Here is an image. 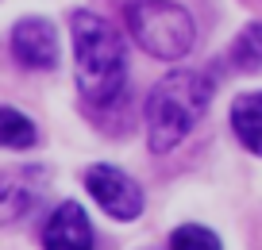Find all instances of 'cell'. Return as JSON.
Here are the masks:
<instances>
[{"label":"cell","instance_id":"obj_9","mask_svg":"<svg viewBox=\"0 0 262 250\" xmlns=\"http://www.w3.org/2000/svg\"><path fill=\"white\" fill-rule=\"evenodd\" d=\"M231 62L239 65L243 73H258L262 70V24L243 27V35L231 47Z\"/></svg>","mask_w":262,"mask_h":250},{"label":"cell","instance_id":"obj_7","mask_svg":"<svg viewBox=\"0 0 262 250\" xmlns=\"http://www.w3.org/2000/svg\"><path fill=\"white\" fill-rule=\"evenodd\" d=\"M231 127L251 154H262V93H247L231 104Z\"/></svg>","mask_w":262,"mask_h":250},{"label":"cell","instance_id":"obj_5","mask_svg":"<svg viewBox=\"0 0 262 250\" xmlns=\"http://www.w3.org/2000/svg\"><path fill=\"white\" fill-rule=\"evenodd\" d=\"M12 54L27 70H54L58 62V39L47 19H24L12 31Z\"/></svg>","mask_w":262,"mask_h":250},{"label":"cell","instance_id":"obj_11","mask_svg":"<svg viewBox=\"0 0 262 250\" xmlns=\"http://www.w3.org/2000/svg\"><path fill=\"white\" fill-rule=\"evenodd\" d=\"M170 250H220V239H216L208 227L185 223V227H178V231H173Z\"/></svg>","mask_w":262,"mask_h":250},{"label":"cell","instance_id":"obj_2","mask_svg":"<svg viewBox=\"0 0 262 250\" xmlns=\"http://www.w3.org/2000/svg\"><path fill=\"white\" fill-rule=\"evenodd\" d=\"M70 31H74L81 97L89 104H112L123 93V81H127V54H123L120 35L93 12H74Z\"/></svg>","mask_w":262,"mask_h":250},{"label":"cell","instance_id":"obj_10","mask_svg":"<svg viewBox=\"0 0 262 250\" xmlns=\"http://www.w3.org/2000/svg\"><path fill=\"white\" fill-rule=\"evenodd\" d=\"M35 123L16 108H0V146H31L35 143Z\"/></svg>","mask_w":262,"mask_h":250},{"label":"cell","instance_id":"obj_1","mask_svg":"<svg viewBox=\"0 0 262 250\" xmlns=\"http://www.w3.org/2000/svg\"><path fill=\"white\" fill-rule=\"evenodd\" d=\"M212 100V81L193 70H173L147 97V139L150 150L166 154L205 120Z\"/></svg>","mask_w":262,"mask_h":250},{"label":"cell","instance_id":"obj_3","mask_svg":"<svg viewBox=\"0 0 262 250\" xmlns=\"http://www.w3.org/2000/svg\"><path fill=\"white\" fill-rule=\"evenodd\" d=\"M127 27L135 42L155 58H181L193 47V19L170 0H131Z\"/></svg>","mask_w":262,"mask_h":250},{"label":"cell","instance_id":"obj_4","mask_svg":"<svg viewBox=\"0 0 262 250\" xmlns=\"http://www.w3.org/2000/svg\"><path fill=\"white\" fill-rule=\"evenodd\" d=\"M85 189L112 219H135L143 212V189L112 166H93L85 173Z\"/></svg>","mask_w":262,"mask_h":250},{"label":"cell","instance_id":"obj_6","mask_svg":"<svg viewBox=\"0 0 262 250\" xmlns=\"http://www.w3.org/2000/svg\"><path fill=\"white\" fill-rule=\"evenodd\" d=\"M42 246L47 250H93V227L81 204L66 200L42 227Z\"/></svg>","mask_w":262,"mask_h":250},{"label":"cell","instance_id":"obj_8","mask_svg":"<svg viewBox=\"0 0 262 250\" xmlns=\"http://www.w3.org/2000/svg\"><path fill=\"white\" fill-rule=\"evenodd\" d=\"M35 196H39V193L27 185L24 173H0V223L19 219L35 204Z\"/></svg>","mask_w":262,"mask_h":250}]
</instances>
